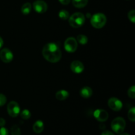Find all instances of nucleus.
Returning <instances> with one entry per match:
<instances>
[{
    "mask_svg": "<svg viewBox=\"0 0 135 135\" xmlns=\"http://www.w3.org/2000/svg\"><path fill=\"white\" fill-rule=\"evenodd\" d=\"M0 58L4 63H10L13 59V54L10 50L4 48L0 51Z\"/></svg>",
    "mask_w": 135,
    "mask_h": 135,
    "instance_id": "nucleus-10",
    "label": "nucleus"
},
{
    "mask_svg": "<svg viewBox=\"0 0 135 135\" xmlns=\"http://www.w3.org/2000/svg\"><path fill=\"white\" fill-rule=\"evenodd\" d=\"M65 50L69 53H73L77 50L78 43L76 40L73 37H69L66 40L64 43Z\"/></svg>",
    "mask_w": 135,
    "mask_h": 135,
    "instance_id": "nucleus-5",
    "label": "nucleus"
},
{
    "mask_svg": "<svg viewBox=\"0 0 135 135\" xmlns=\"http://www.w3.org/2000/svg\"><path fill=\"white\" fill-rule=\"evenodd\" d=\"M7 102V98L3 94H0V107L5 105Z\"/></svg>",
    "mask_w": 135,
    "mask_h": 135,
    "instance_id": "nucleus-24",
    "label": "nucleus"
},
{
    "mask_svg": "<svg viewBox=\"0 0 135 135\" xmlns=\"http://www.w3.org/2000/svg\"><path fill=\"white\" fill-rule=\"evenodd\" d=\"M44 129V125L43 121H41V120L36 121L33 125V131L38 134L42 133Z\"/></svg>",
    "mask_w": 135,
    "mask_h": 135,
    "instance_id": "nucleus-13",
    "label": "nucleus"
},
{
    "mask_svg": "<svg viewBox=\"0 0 135 135\" xmlns=\"http://www.w3.org/2000/svg\"><path fill=\"white\" fill-rule=\"evenodd\" d=\"M112 129L117 134H121L125 130L126 126V122L123 117H118L112 121Z\"/></svg>",
    "mask_w": 135,
    "mask_h": 135,
    "instance_id": "nucleus-4",
    "label": "nucleus"
},
{
    "mask_svg": "<svg viewBox=\"0 0 135 135\" xmlns=\"http://www.w3.org/2000/svg\"><path fill=\"white\" fill-rule=\"evenodd\" d=\"M101 135H114V134L111 131H105L102 133Z\"/></svg>",
    "mask_w": 135,
    "mask_h": 135,
    "instance_id": "nucleus-27",
    "label": "nucleus"
},
{
    "mask_svg": "<svg viewBox=\"0 0 135 135\" xmlns=\"http://www.w3.org/2000/svg\"><path fill=\"white\" fill-rule=\"evenodd\" d=\"M3 40L2 38L0 37V48H1V47L3 46Z\"/></svg>",
    "mask_w": 135,
    "mask_h": 135,
    "instance_id": "nucleus-29",
    "label": "nucleus"
},
{
    "mask_svg": "<svg viewBox=\"0 0 135 135\" xmlns=\"http://www.w3.org/2000/svg\"><path fill=\"white\" fill-rule=\"evenodd\" d=\"M0 135H9V132H8L7 129L2 127L0 129Z\"/></svg>",
    "mask_w": 135,
    "mask_h": 135,
    "instance_id": "nucleus-25",
    "label": "nucleus"
},
{
    "mask_svg": "<svg viewBox=\"0 0 135 135\" xmlns=\"http://www.w3.org/2000/svg\"><path fill=\"white\" fill-rule=\"evenodd\" d=\"M128 96L130 97L131 98L134 99L135 98V86H132L131 88H129V90H128Z\"/></svg>",
    "mask_w": 135,
    "mask_h": 135,
    "instance_id": "nucleus-22",
    "label": "nucleus"
},
{
    "mask_svg": "<svg viewBox=\"0 0 135 135\" xmlns=\"http://www.w3.org/2000/svg\"><path fill=\"white\" fill-rule=\"evenodd\" d=\"M76 41H77V42L80 43V44L85 45L88 42V39L86 36L84 35V34H80L76 38Z\"/></svg>",
    "mask_w": 135,
    "mask_h": 135,
    "instance_id": "nucleus-17",
    "label": "nucleus"
},
{
    "mask_svg": "<svg viewBox=\"0 0 135 135\" xmlns=\"http://www.w3.org/2000/svg\"><path fill=\"white\" fill-rule=\"evenodd\" d=\"M5 125V120L3 118H0V127H4V125Z\"/></svg>",
    "mask_w": 135,
    "mask_h": 135,
    "instance_id": "nucleus-28",
    "label": "nucleus"
},
{
    "mask_svg": "<svg viewBox=\"0 0 135 135\" xmlns=\"http://www.w3.org/2000/svg\"><path fill=\"white\" fill-rule=\"evenodd\" d=\"M11 133L12 135H21V129L17 125H13L11 128Z\"/></svg>",
    "mask_w": 135,
    "mask_h": 135,
    "instance_id": "nucleus-19",
    "label": "nucleus"
},
{
    "mask_svg": "<svg viewBox=\"0 0 135 135\" xmlns=\"http://www.w3.org/2000/svg\"><path fill=\"white\" fill-rule=\"evenodd\" d=\"M7 109L8 114L12 117H17L21 112L19 105L18 103L15 101H11L8 104Z\"/></svg>",
    "mask_w": 135,
    "mask_h": 135,
    "instance_id": "nucleus-6",
    "label": "nucleus"
},
{
    "mask_svg": "<svg viewBox=\"0 0 135 135\" xmlns=\"http://www.w3.org/2000/svg\"><path fill=\"white\" fill-rule=\"evenodd\" d=\"M85 22V17L81 13H75L69 18V23L75 28H80Z\"/></svg>",
    "mask_w": 135,
    "mask_h": 135,
    "instance_id": "nucleus-2",
    "label": "nucleus"
},
{
    "mask_svg": "<svg viewBox=\"0 0 135 135\" xmlns=\"http://www.w3.org/2000/svg\"><path fill=\"white\" fill-rule=\"evenodd\" d=\"M92 94H93V91L92 88L89 86L83 87L80 91V96L84 98H89L92 96Z\"/></svg>",
    "mask_w": 135,
    "mask_h": 135,
    "instance_id": "nucleus-12",
    "label": "nucleus"
},
{
    "mask_svg": "<svg viewBox=\"0 0 135 135\" xmlns=\"http://www.w3.org/2000/svg\"><path fill=\"white\" fill-rule=\"evenodd\" d=\"M88 0H72L73 5L76 8H83L87 5Z\"/></svg>",
    "mask_w": 135,
    "mask_h": 135,
    "instance_id": "nucleus-15",
    "label": "nucleus"
},
{
    "mask_svg": "<svg viewBox=\"0 0 135 135\" xmlns=\"http://www.w3.org/2000/svg\"><path fill=\"white\" fill-rule=\"evenodd\" d=\"M128 18L133 23L135 22V11L131 10L128 13Z\"/></svg>",
    "mask_w": 135,
    "mask_h": 135,
    "instance_id": "nucleus-23",
    "label": "nucleus"
},
{
    "mask_svg": "<svg viewBox=\"0 0 135 135\" xmlns=\"http://www.w3.org/2000/svg\"><path fill=\"white\" fill-rule=\"evenodd\" d=\"M33 8L38 13H44L47 10V5L45 1L37 0L33 3Z\"/></svg>",
    "mask_w": 135,
    "mask_h": 135,
    "instance_id": "nucleus-8",
    "label": "nucleus"
},
{
    "mask_svg": "<svg viewBox=\"0 0 135 135\" xmlns=\"http://www.w3.org/2000/svg\"><path fill=\"white\" fill-rule=\"evenodd\" d=\"M107 18L103 13H96L92 16L90 20L91 25L96 28H101L105 26L106 23Z\"/></svg>",
    "mask_w": 135,
    "mask_h": 135,
    "instance_id": "nucleus-3",
    "label": "nucleus"
},
{
    "mask_svg": "<svg viewBox=\"0 0 135 135\" xmlns=\"http://www.w3.org/2000/svg\"><path fill=\"white\" fill-rule=\"evenodd\" d=\"M128 118L130 121L134 122L135 121V108H132L128 112Z\"/></svg>",
    "mask_w": 135,
    "mask_h": 135,
    "instance_id": "nucleus-21",
    "label": "nucleus"
},
{
    "mask_svg": "<svg viewBox=\"0 0 135 135\" xmlns=\"http://www.w3.org/2000/svg\"><path fill=\"white\" fill-rule=\"evenodd\" d=\"M84 65L80 61H74L71 64V69L73 73L76 74H80L84 71Z\"/></svg>",
    "mask_w": 135,
    "mask_h": 135,
    "instance_id": "nucleus-11",
    "label": "nucleus"
},
{
    "mask_svg": "<svg viewBox=\"0 0 135 135\" xmlns=\"http://www.w3.org/2000/svg\"><path fill=\"white\" fill-rule=\"evenodd\" d=\"M94 116L97 121L100 122H104L107 121L109 117L108 113L105 110L102 109H96L94 112Z\"/></svg>",
    "mask_w": 135,
    "mask_h": 135,
    "instance_id": "nucleus-9",
    "label": "nucleus"
},
{
    "mask_svg": "<svg viewBox=\"0 0 135 135\" xmlns=\"http://www.w3.org/2000/svg\"><path fill=\"white\" fill-rule=\"evenodd\" d=\"M59 2L61 3V4H63V5H68V4L70 3V2H71V0H59Z\"/></svg>",
    "mask_w": 135,
    "mask_h": 135,
    "instance_id": "nucleus-26",
    "label": "nucleus"
},
{
    "mask_svg": "<svg viewBox=\"0 0 135 135\" xmlns=\"http://www.w3.org/2000/svg\"><path fill=\"white\" fill-rule=\"evenodd\" d=\"M69 96V92L67 90H61L57 92L56 94H55L56 99L58 100H60V101L65 100L66 99L68 98Z\"/></svg>",
    "mask_w": 135,
    "mask_h": 135,
    "instance_id": "nucleus-14",
    "label": "nucleus"
},
{
    "mask_svg": "<svg viewBox=\"0 0 135 135\" xmlns=\"http://www.w3.org/2000/svg\"><path fill=\"white\" fill-rule=\"evenodd\" d=\"M59 17L61 19L63 20V21H66V20L69 19V13L67 11L63 9V10H61L59 11Z\"/></svg>",
    "mask_w": 135,
    "mask_h": 135,
    "instance_id": "nucleus-18",
    "label": "nucleus"
},
{
    "mask_svg": "<svg viewBox=\"0 0 135 135\" xmlns=\"http://www.w3.org/2000/svg\"><path fill=\"white\" fill-rule=\"evenodd\" d=\"M30 117H31V113L28 109H24L21 113V117L22 119L27 120L28 119H30Z\"/></svg>",
    "mask_w": 135,
    "mask_h": 135,
    "instance_id": "nucleus-20",
    "label": "nucleus"
},
{
    "mask_svg": "<svg viewBox=\"0 0 135 135\" xmlns=\"http://www.w3.org/2000/svg\"><path fill=\"white\" fill-rule=\"evenodd\" d=\"M108 106L111 109L115 112H119L123 108V104L121 100H119L117 98H111L108 100Z\"/></svg>",
    "mask_w": 135,
    "mask_h": 135,
    "instance_id": "nucleus-7",
    "label": "nucleus"
},
{
    "mask_svg": "<svg viewBox=\"0 0 135 135\" xmlns=\"http://www.w3.org/2000/svg\"><path fill=\"white\" fill-rule=\"evenodd\" d=\"M32 5L30 3H26L21 7V12L25 15H27L31 12Z\"/></svg>",
    "mask_w": 135,
    "mask_h": 135,
    "instance_id": "nucleus-16",
    "label": "nucleus"
},
{
    "mask_svg": "<svg viewBox=\"0 0 135 135\" xmlns=\"http://www.w3.org/2000/svg\"><path fill=\"white\" fill-rule=\"evenodd\" d=\"M42 55L47 61L55 63L60 60L62 56V53L59 46L56 44L48 43L44 46Z\"/></svg>",
    "mask_w": 135,
    "mask_h": 135,
    "instance_id": "nucleus-1",
    "label": "nucleus"
},
{
    "mask_svg": "<svg viewBox=\"0 0 135 135\" xmlns=\"http://www.w3.org/2000/svg\"><path fill=\"white\" fill-rule=\"evenodd\" d=\"M120 135H130V134H128V133H121V134Z\"/></svg>",
    "mask_w": 135,
    "mask_h": 135,
    "instance_id": "nucleus-30",
    "label": "nucleus"
}]
</instances>
